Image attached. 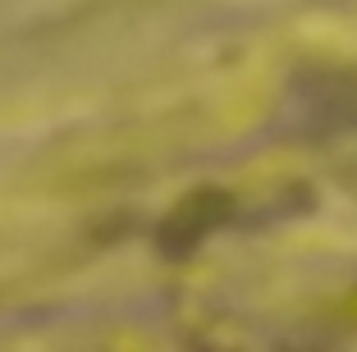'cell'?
Masks as SVG:
<instances>
[{"label":"cell","mask_w":357,"mask_h":352,"mask_svg":"<svg viewBox=\"0 0 357 352\" xmlns=\"http://www.w3.org/2000/svg\"><path fill=\"white\" fill-rule=\"evenodd\" d=\"M225 215H229V197H225L220 188H197L192 197H183L174 206V215L160 229V238H165V247H192V243H197L211 224H220Z\"/></svg>","instance_id":"obj_1"},{"label":"cell","mask_w":357,"mask_h":352,"mask_svg":"<svg viewBox=\"0 0 357 352\" xmlns=\"http://www.w3.org/2000/svg\"><path fill=\"white\" fill-rule=\"evenodd\" d=\"M307 78L316 83V92H303V101L312 105L326 124H357V73H348V69H312Z\"/></svg>","instance_id":"obj_2"}]
</instances>
